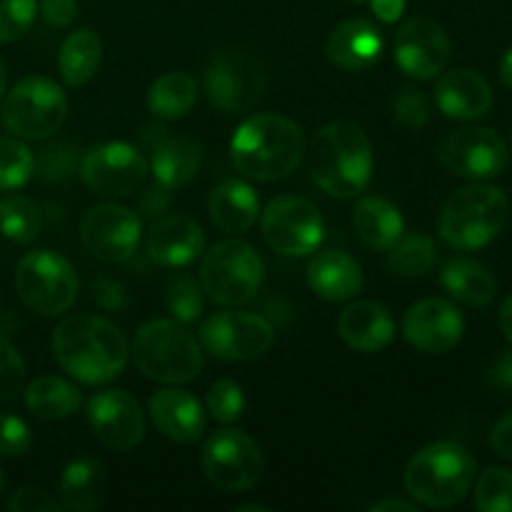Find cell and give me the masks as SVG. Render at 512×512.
I'll return each instance as SVG.
<instances>
[{
  "mask_svg": "<svg viewBox=\"0 0 512 512\" xmlns=\"http://www.w3.org/2000/svg\"><path fill=\"white\" fill-rule=\"evenodd\" d=\"M55 360L85 385H105L123 375L130 343L123 330L100 315H70L53 333Z\"/></svg>",
  "mask_w": 512,
  "mask_h": 512,
  "instance_id": "6da1fadb",
  "label": "cell"
},
{
  "mask_svg": "<svg viewBox=\"0 0 512 512\" xmlns=\"http://www.w3.org/2000/svg\"><path fill=\"white\" fill-rule=\"evenodd\" d=\"M305 155V135L295 120L280 113H258L245 120L230 140L238 173L255 183H275L295 173Z\"/></svg>",
  "mask_w": 512,
  "mask_h": 512,
  "instance_id": "7a4b0ae2",
  "label": "cell"
},
{
  "mask_svg": "<svg viewBox=\"0 0 512 512\" xmlns=\"http://www.w3.org/2000/svg\"><path fill=\"white\" fill-rule=\"evenodd\" d=\"M308 170L320 190L340 200L363 193L373 175V145L358 123L335 120L315 133Z\"/></svg>",
  "mask_w": 512,
  "mask_h": 512,
  "instance_id": "3957f363",
  "label": "cell"
},
{
  "mask_svg": "<svg viewBox=\"0 0 512 512\" xmlns=\"http://www.w3.org/2000/svg\"><path fill=\"white\" fill-rule=\"evenodd\" d=\"M475 473L478 465L463 445L440 440L425 445L408 460L403 483L413 503L443 510L458 505L470 493Z\"/></svg>",
  "mask_w": 512,
  "mask_h": 512,
  "instance_id": "277c9868",
  "label": "cell"
},
{
  "mask_svg": "<svg viewBox=\"0 0 512 512\" xmlns=\"http://www.w3.org/2000/svg\"><path fill=\"white\" fill-rule=\"evenodd\" d=\"M135 365L145 378L163 385H183L203 370L200 343L180 320H150L130 345Z\"/></svg>",
  "mask_w": 512,
  "mask_h": 512,
  "instance_id": "5b68a950",
  "label": "cell"
},
{
  "mask_svg": "<svg viewBox=\"0 0 512 512\" xmlns=\"http://www.w3.org/2000/svg\"><path fill=\"white\" fill-rule=\"evenodd\" d=\"M510 200L500 188L475 183L450 195L440 213V238L453 250H480L493 243L505 228Z\"/></svg>",
  "mask_w": 512,
  "mask_h": 512,
  "instance_id": "8992f818",
  "label": "cell"
},
{
  "mask_svg": "<svg viewBox=\"0 0 512 512\" xmlns=\"http://www.w3.org/2000/svg\"><path fill=\"white\" fill-rule=\"evenodd\" d=\"M263 278V258L240 238L215 243L200 265V285L208 298L223 308H240L255 300Z\"/></svg>",
  "mask_w": 512,
  "mask_h": 512,
  "instance_id": "52a82bcc",
  "label": "cell"
},
{
  "mask_svg": "<svg viewBox=\"0 0 512 512\" xmlns=\"http://www.w3.org/2000/svg\"><path fill=\"white\" fill-rule=\"evenodd\" d=\"M3 123L15 138L43 140L63 128L68 118V95L55 80L23 78L3 100Z\"/></svg>",
  "mask_w": 512,
  "mask_h": 512,
  "instance_id": "ba28073f",
  "label": "cell"
},
{
  "mask_svg": "<svg viewBox=\"0 0 512 512\" xmlns=\"http://www.w3.org/2000/svg\"><path fill=\"white\" fill-rule=\"evenodd\" d=\"M265 65L245 48H223L205 68V93L218 110L243 115L255 108L265 93Z\"/></svg>",
  "mask_w": 512,
  "mask_h": 512,
  "instance_id": "9c48e42d",
  "label": "cell"
},
{
  "mask_svg": "<svg viewBox=\"0 0 512 512\" xmlns=\"http://www.w3.org/2000/svg\"><path fill=\"white\" fill-rule=\"evenodd\" d=\"M15 288L33 313L53 318L70 310L78 298V275L63 255L53 250H35L18 263Z\"/></svg>",
  "mask_w": 512,
  "mask_h": 512,
  "instance_id": "30bf717a",
  "label": "cell"
},
{
  "mask_svg": "<svg viewBox=\"0 0 512 512\" xmlns=\"http://www.w3.org/2000/svg\"><path fill=\"white\" fill-rule=\"evenodd\" d=\"M203 473L223 493H243L260 480L263 453L248 433L235 428L215 430L203 445Z\"/></svg>",
  "mask_w": 512,
  "mask_h": 512,
  "instance_id": "8fae6325",
  "label": "cell"
},
{
  "mask_svg": "<svg viewBox=\"0 0 512 512\" xmlns=\"http://www.w3.org/2000/svg\"><path fill=\"white\" fill-rule=\"evenodd\" d=\"M263 238L275 253L303 258L320 245L325 233L318 205L300 195H278L270 200L260 220Z\"/></svg>",
  "mask_w": 512,
  "mask_h": 512,
  "instance_id": "7c38bea8",
  "label": "cell"
},
{
  "mask_svg": "<svg viewBox=\"0 0 512 512\" xmlns=\"http://www.w3.org/2000/svg\"><path fill=\"white\" fill-rule=\"evenodd\" d=\"M200 343L223 363H245L273 348L275 330L263 315L248 310H225L200 325Z\"/></svg>",
  "mask_w": 512,
  "mask_h": 512,
  "instance_id": "4fadbf2b",
  "label": "cell"
},
{
  "mask_svg": "<svg viewBox=\"0 0 512 512\" xmlns=\"http://www.w3.org/2000/svg\"><path fill=\"white\" fill-rule=\"evenodd\" d=\"M80 178L100 198H130L143 188L148 163L138 148L113 140L85 153L80 160Z\"/></svg>",
  "mask_w": 512,
  "mask_h": 512,
  "instance_id": "5bb4252c",
  "label": "cell"
},
{
  "mask_svg": "<svg viewBox=\"0 0 512 512\" xmlns=\"http://www.w3.org/2000/svg\"><path fill=\"white\" fill-rule=\"evenodd\" d=\"M438 158L450 173L470 180L498 178L510 163L508 145L493 128H460L445 135Z\"/></svg>",
  "mask_w": 512,
  "mask_h": 512,
  "instance_id": "9a60e30c",
  "label": "cell"
},
{
  "mask_svg": "<svg viewBox=\"0 0 512 512\" xmlns=\"http://www.w3.org/2000/svg\"><path fill=\"white\" fill-rule=\"evenodd\" d=\"M140 215L115 203H100L85 210L80 240L93 258L103 263H125L140 245Z\"/></svg>",
  "mask_w": 512,
  "mask_h": 512,
  "instance_id": "2e32d148",
  "label": "cell"
},
{
  "mask_svg": "<svg viewBox=\"0 0 512 512\" xmlns=\"http://www.w3.org/2000/svg\"><path fill=\"white\" fill-rule=\"evenodd\" d=\"M450 38L430 18H410L395 33V60L415 80H433L450 63Z\"/></svg>",
  "mask_w": 512,
  "mask_h": 512,
  "instance_id": "e0dca14e",
  "label": "cell"
},
{
  "mask_svg": "<svg viewBox=\"0 0 512 512\" xmlns=\"http://www.w3.org/2000/svg\"><path fill=\"white\" fill-rule=\"evenodd\" d=\"M403 335L420 353L440 355L453 350L465 335V318L445 298H425L410 305L403 318Z\"/></svg>",
  "mask_w": 512,
  "mask_h": 512,
  "instance_id": "ac0fdd59",
  "label": "cell"
},
{
  "mask_svg": "<svg viewBox=\"0 0 512 512\" xmlns=\"http://www.w3.org/2000/svg\"><path fill=\"white\" fill-rule=\"evenodd\" d=\"M88 423L95 438L113 450H133L145 438V418L128 390H103L88 400Z\"/></svg>",
  "mask_w": 512,
  "mask_h": 512,
  "instance_id": "d6986e66",
  "label": "cell"
},
{
  "mask_svg": "<svg viewBox=\"0 0 512 512\" xmlns=\"http://www.w3.org/2000/svg\"><path fill=\"white\" fill-rule=\"evenodd\" d=\"M148 255L165 268H185L205 248V233L190 215H160L153 220L145 240Z\"/></svg>",
  "mask_w": 512,
  "mask_h": 512,
  "instance_id": "ffe728a7",
  "label": "cell"
},
{
  "mask_svg": "<svg viewBox=\"0 0 512 512\" xmlns=\"http://www.w3.org/2000/svg\"><path fill=\"white\" fill-rule=\"evenodd\" d=\"M155 143H150V170L165 188H183L198 178L203 168V145L190 135H170L155 128Z\"/></svg>",
  "mask_w": 512,
  "mask_h": 512,
  "instance_id": "44dd1931",
  "label": "cell"
},
{
  "mask_svg": "<svg viewBox=\"0 0 512 512\" xmlns=\"http://www.w3.org/2000/svg\"><path fill=\"white\" fill-rule=\"evenodd\" d=\"M148 413L155 428L165 438L183 445L200 440V435L205 433V423H208L203 405L195 400V395L180 388H163L153 393L148 403Z\"/></svg>",
  "mask_w": 512,
  "mask_h": 512,
  "instance_id": "7402d4cb",
  "label": "cell"
},
{
  "mask_svg": "<svg viewBox=\"0 0 512 512\" xmlns=\"http://www.w3.org/2000/svg\"><path fill=\"white\" fill-rule=\"evenodd\" d=\"M435 103L440 113L453 120H478L493 108V88L470 68H453L440 75L435 85Z\"/></svg>",
  "mask_w": 512,
  "mask_h": 512,
  "instance_id": "603a6c76",
  "label": "cell"
},
{
  "mask_svg": "<svg viewBox=\"0 0 512 512\" xmlns=\"http://www.w3.org/2000/svg\"><path fill=\"white\" fill-rule=\"evenodd\" d=\"M325 50H328V58L338 68L360 73V70L373 68L380 60V55H383V35L370 20H343V23L330 30Z\"/></svg>",
  "mask_w": 512,
  "mask_h": 512,
  "instance_id": "cb8c5ba5",
  "label": "cell"
},
{
  "mask_svg": "<svg viewBox=\"0 0 512 512\" xmlns=\"http://www.w3.org/2000/svg\"><path fill=\"white\" fill-rule=\"evenodd\" d=\"M308 285L328 303H345L363 288V268L345 250H323L310 260Z\"/></svg>",
  "mask_w": 512,
  "mask_h": 512,
  "instance_id": "d4e9b609",
  "label": "cell"
},
{
  "mask_svg": "<svg viewBox=\"0 0 512 512\" xmlns=\"http://www.w3.org/2000/svg\"><path fill=\"white\" fill-rule=\"evenodd\" d=\"M338 333L345 345L360 353H378L388 348L395 335L388 308L375 300H360L348 305L338 318Z\"/></svg>",
  "mask_w": 512,
  "mask_h": 512,
  "instance_id": "484cf974",
  "label": "cell"
},
{
  "mask_svg": "<svg viewBox=\"0 0 512 512\" xmlns=\"http://www.w3.org/2000/svg\"><path fill=\"white\" fill-rule=\"evenodd\" d=\"M210 220L218 230L228 235L248 233L260 213V200L255 190L243 180H223L213 188L208 198Z\"/></svg>",
  "mask_w": 512,
  "mask_h": 512,
  "instance_id": "4316f807",
  "label": "cell"
},
{
  "mask_svg": "<svg viewBox=\"0 0 512 512\" xmlns=\"http://www.w3.org/2000/svg\"><path fill=\"white\" fill-rule=\"evenodd\" d=\"M353 228L360 243L370 250H390L405 233V220L390 200L368 195L355 203Z\"/></svg>",
  "mask_w": 512,
  "mask_h": 512,
  "instance_id": "83f0119b",
  "label": "cell"
},
{
  "mask_svg": "<svg viewBox=\"0 0 512 512\" xmlns=\"http://www.w3.org/2000/svg\"><path fill=\"white\" fill-rule=\"evenodd\" d=\"M60 508L73 512L98 510L108 495V473L98 460L78 458L60 475Z\"/></svg>",
  "mask_w": 512,
  "mask_h": 512,
  "instance_id": "f1b7e54d",
  "label": "cell"
},
{
  "mask_svg": "<svg viewBox=\"0 0 512 512\" xmlns=\"http://www.w3.org/2000/svg\"><path fill=\"white\" fill-rule=\"evenodd\" d=\"M440 280L455 300L473 305V308H483L498 293V283L490 270L470 258H453L450 263H445Z\"/></svg>",
  "mask_w": 512,
  "mask_h": 512,
  "instance_id": "f546056e",
  "label": "cell"
},
{
  "mask_svg": "<svg viewBox=\"0 0 512 512\" xmlns=\"http://www.w3.org/2000/svg\"><path fill=\"white\" fill-rule=\"evenodd\" d=\"M25 405L35 418L63 420L78 413L80 390L58 375H40L25 388Z\"/></svg>",
  "mask_w": 512,
  "mask_h": 512,
  "instance_id": "4dcf8cb0",
  "label": "cell"
},
{
  "mask_svg": "<svg viewBox=\"0 0 512 512\" xmlns=\"http://www.w3.org/2000/svg\"><path fill=\"white\" fill-rule=\"evenodd\" d=\"M100 58H103V43H100L98 33L88 28H80L65 38L60 45L58 68L63 75L65 85L78 88L85 85L100 68Z\"/></svg>",
  "mask_w": 512,
  "mask_h": 512,
  "instance_id": "1f68e13d",
  "label": "cell"
},
{
  "mask_svg": "<svg viewBox=\"0 0 512 512\" xmlns=\"http://www.w3.org/2000/svg\"><path fill=\"white\" fill-rule=\"evenodd\" d=\"M198 100V83L185 70L165 73L150 85L148 110L160 120H180L193 110Z\"/></svg>",
  "mask_w": 512,
  "mask_h": 512,
  "instance_id": "d6a6232c",
  "label": "cell"
},
{
  "mask_svg": "<svg viewBox=\"0 0 512 512\" xmlns=\"http://www.w3.org/2000/svg\"><path fill=\"white\" fill-rule=\"evenodd\" d=\"M435 260H438V245H435V240L425 233H413L408 238H400L390 248L388 268L398 278L415 280L425 278L435 268Z\"/></svg>",
  "mask_w": 512,
  "mask_h": 512,
  "instance_id": "836d02e7",
  "label": "cell"
},
{
  "mask_svg": "<svg viewBox=\"0 0 512 512\" xmlns=\"http://www.w3.org/2000/svg\"><path fill=\"white\" fill-rule=\"evenodd\" d=\"M43 228V218L33 200L25 195H10L0 200V233L13 243H33Z\"/></svg>",
  "mask_w": 512,
  "mask_h": 512,
  "instance_id": "e575fe53",
  "label": "cell"
},
{
  "mask_svg": "<svg viewBox=\"0 0 512 512\" xmlns=\"http://www.w3.org/2000/svg\"><path fill=\"white\" fill-rule=\"evenodd\" d=\"M165 305L180 323H195L203 315L205 308V290L193 275L173 273L165 280Z\"/></svg>",
  "mask_w": 512,
  "mask_h": 512,
  "instance_id": "d590c367",
  "label": "cell"
},
{
  "mask_svg": "<svg viewBox=\"0 0 512 512\" xmlns=\"http://www.w3.org/2000/svg\"><path fill=\"white\" fill-rule=\"evenodd\" d=\"M35 155L18 138H0V190H18L33 178Z\"/></svg>",
  "mask_w": 512,
  "mask_h": 512,
  "instance_id": "8d00e7d4",
  "label": "cell"
},
{
  "mask_svg": "<svg viewBox=\"0 0 512 512\" xmlns=\"http://www.w3.org/2000/svg\"><path fill=\"white\" fill-rule=\"evenodd\" d=\"M475 508L480 512H512V470L488 468L475 485Z\"/></svg>",
  "mask_w": 512,
  "mask_h": 512,
  "instance_id": "74e56055",
  "label": "cell"
},
{
  "mask_svg": "<svg viewBox=\"0 0 512 512\" xmlns=\"http://www.w3.org/2000/svg\"><path fill=\"white\" fill-rule=\"evenodd\" d=\"M393 118L410 133H420L430 123V100L418 88H400L393 100Z\"/></svg>",
  "mask_w": 512,
  "mask_h": 512,
  "instance_id": "f35d334b",
  "label": "cell"
},
{
  "mask_svg": "<svg viewBox=\"0 0 512 512\" xmlns=\"http://www.w3.org/2000/svg\"><path fill=\"white\" fill-rule=\"evenodd\" d=\"M245 410V393L240 383L235 380H218L208 390V413L218 423H233L243 415Z\"/></svg>",
  "mask_w": 512,
  "mask_h": 512,
  "instance_id": "ab89813d",
  "label": "cell"
},
{
  "mask_svg": "<svg viewBox=\"0 0 512 512\" xmlns=\"http://www.w3.org/2000/svg\"><path fill=\"white\" fill-rule=\"evenodd\" d=\"M25 385V360L18 348L0 335V405L10 403L23 393Z\"/></svg>",
  "mask_w": 512,
  "mask_h": 512,
  "instance_id": "60d3db41",
  "label": "cell"
},
{
  "mask_svg": "<svg viewBox=\"0 0 512 512\" xmlns=\"http://www.w3.org/2000/svg\"><path fill=\"white\" fill-rule=\"evenodd\" d=\"M35 0H0V43L23 38L35 20Z\"/></svg>",
  "mask_w": 512,
  "mask_h": 512,
  "instance_id": "b9f144b4",
  "label": "cell"
},
{
  "mask_svg": "<svg viewBox=\"0 0 512 512\" xmlns=\"http://www.w3.org/2000/svg\"><path fill=\"white\" fill-rule=\"evenodd\" d=\"M33 445V435L25 420L13 413H0V455L3 458H20Z\"/></svg>",
  "mask_w": 512,
  "mask_h": 512,
  "instance_id": "7bdbcfd3",
  "label": "cell"
},
{
  "mask_svg": "<svg viewBox=\"0 0 512 512\" xmlns=\"http://www.w3.org/2000/svg\"><path fill=\"white\" fill-rule=\"evenodd\" d=\"M10 512H58L63 510L55 498H50L40 488H20L10 495L8 500Z\"/></svg>",
  "mask_w": 512,
  "mask_h": 512,
  "instance_id": "ee69618b",
  "label": "cell"
},
{
  "mask_svg": "<svg viewBox=\"0 0 512 512\" xmlns=\"http://www.w3.org/2000/svg\"><path fill=\"white\" fill-rule=\"evenodd\" d=\"M90 293H93V300L103 310H123L128 305V298H125V288L118 283V280L108 278V275H100L90 283Z\"/></svg>",
  "mask_w": 512,
  "mask_h": 512,
  "instance_id": "f6af8a7d",
  "label": "cell"
},
{
  "mask_svg": "<svg viewBox=\"0 0 512 512\" xmlns=\"http://www.w3.org/2000/svg\"><path fill=\"white\" fill-rule=\"evenodd\" d=\"M40 15L53 28H68L78 18V0H40Z\"/></svg>",
  "mask_w": 512,
  "mask_h": 512,
  "instance_id": "bcb514c9",
  "label": "cell"
},
{
  "mask_svg": "<svg viewBox=\"0 0 512 512\" xmlns=\"http://www.w3.org/2000/svg\"><path fill=\"white\" fill-rule=\"evenodd\" d=\"M170 203H173V195H170V188H165V185H153V188L145 190L143 195H140V213H143V218L148 220H158L160 215L165 213V210L170 208Z\"/></svg>",
  "mask_w": 512,
  "mask_h": 512,
  "instance_id": "7dc6e473",
  "label": "cell"
},
{
  "mask_svg": "<svg viewBox=\"0 0 512 512\" xmlns=\"http://www.w3.org/2000/svg\"><path fill=\"white\" fill-rule=\"evenodd\" d=\"M490 448H493L500 458L512 460V410L495 423L493 433H490Z\"/></svg>",
  "mask_w": 512,
  "mask_h": 512,
  "instance_id": "c3c4849f",
  "label": "cell"
},
{
  "mask_svg": "<svg viewBox=\"0 0 512 512\" xmlns=\"http://www.w3.org/2000/svg\"><path fill=\"white\" fill-rule=\"evenodd\" d=\"M65 158H70V155L63 153V148H45L40 155V175L45 180L63 178L70 168V165H65Z\"/></svg>",
  "mask_w": 512,
  "mask_h": 512,
  "instance_id": "681fc988",
  "label": "cell"
},
{
  "mask_svg": "<svg viewBox=\"0 0 512 512\" xmlns=\"http://www.w3.org/2000/svg\"><path fill=\"white\" fill-rule=\"evenodd\" d=\"M370 5L383 23H395L405 10V0H370Z\"/></svg>",
  "mask_w": 512,
  "mask_h": 512,
  "instance_id": "f907efd6",
  "label": "cell"
},
{
  "mask_svg": "<svg viewBox=\"0 0 512 512\" xmlns=\"http://www.w3.org/2000/svg\"><path fill=\"white\" fill-rule=\"evenodd\" d=\"M490 378L495 385H503V388H512V353L500 355L495 360L493 370H490Z\"/></svg>",
  "mask_w": 512,
  "mask_h": 512,
  "instance_id": "816d5d0a",
  "label": "cell"
},
{
  "mask_svg": "<svg viewBox=\"0 0 512 512\" xmlns=\"http://www.w3.org/2000/svg\"><path fill=\"white\" fill-rule=\"evenodd\" d=\"M370 512H418V503H408V500H400V498H388V500H380V503L370 505Z\"/></svg>",
  "mask_w": 512,
  "mask_h": 512,
  "instance_id": "f5cc1de1",
  "label": "cell"
},
{
  "mask_svg": "<svg viewBox=\"0 0 512 512\" xmlns=\"http://www.w3.org/2000/svg\"><path fill=\"white\" fill-rule=\"evenodd\" d=\"M500 328H503L505 338H508V343L512 345V293L503 300V305H500Z\"/></svg>",
  "mask_w": 512,
  "mask_h": 512,
  "instance_id": "db71d44e",
  "label": "cell"
},
{
  "mask_svg": "<svg viewBox=\"0 0 512 512\" xmlns=\"http://www.w3.org/2000/svg\"><path fill=\"white\" fill-rule=\"evenodd\" d=\"M500 80L512 90V48L500 60Z\"/></svg>",
  "mask_w": 512,
  "mask_h": 512,
  "instance_id": "11a10c76",
  "label": "cell"
},
{
  "mask_svg": "<svg viewBox=\"0 0 512 512\" xmlns=\"http://www.w3.org/2000/svg\"><path fill=\"white\" fill-rule=\"evenodd\" d=\"M5 85H8V68H5L3 58H0V98H3L5 93Z\"/></svg>",
  "mask_w": 512,
  "mask_h": 512,
  "instance_id": "9f6ffc18",
  "label": "cell"
},
{
  "mask_svg": "<svg viewBox=\"0 0 512 512\" xmlns=\"http://www.w3.org/2000/svg\"><path fill=\"white\" fill-rule=\"evenodd\" d=\"M248 510H255V512H268L270 508H268V505H243V508H238V512H248Z\"/></svg>",
  "mask_w": 512,
  "mask_h": 512,
  "instance_id": "6f0895ef",
  "label": "cell"
},
{
  "mask_svg": "<svg viewBox=\"0 0 512 512\" xmlns=\"http://www.w3.org/2000/svg\"><path fill=\"white\" fill-rule=\"evenodd\" d=\"M3 485H5V475H3V470H0V493H3Z\"/></svg>",
  "mask_w": 512,
  "mask_h": 512,
  "instance_id": "680465c9",
  "label": "cell"
},
{
  "mask_svg": "<svg viewBox=\"0 0 512 512\" xmlns=\"http://www.w3.org/2000/svg\"><path fill=\"white\" fill-rule=\"evenodd\" d=\"M355 3H360V0H355Z\"/></svg>",
  "mask_w": 512,
  "mask_h": 512,
  "instance_id": "91938a15",
  "label": "cell"
}]
</instances>
